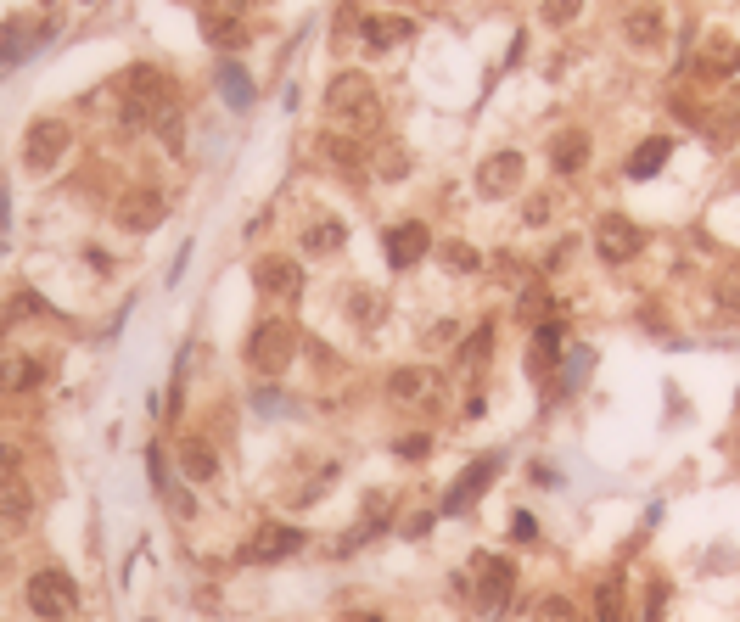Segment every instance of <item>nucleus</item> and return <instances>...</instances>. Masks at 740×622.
I'll return each instance as SVG.
<instances>
[{
  "instance_id": "40",
  "label": "nucleus",
  "mask_w": 740,
  "mask_h": 622,
  "mask_svg": "<svg viewBox=\"0 0 740 622\" xmlns=\"http://www.w3.org/2000/svg\"><path fill=\"white\" fill-rule=\"evenodd\" d=\"M724 113H729V124H740V79L729 85V96H724Z\"/></svg>"
},
{
  "instance_id": "41",
  "label": "nucleus",
  "mask_w": 740,
  "mask_h": 622,
  "mask_svg": "<svg viewBox=\"0 0 740 622\" xmlns=\"http://www.w3.org/2000/svg\"><path fill=\"white\" fill-rule=\"evenodd\" d=\"M544 213H550V202L533 197V202H527V225H544Z\"/></svg>"
},
{
  "instance_id": "42",
  "label": "nucleus",
  "mask_w": 740,
  "mask_h": 622,
  "mask_svg": "<svg viewBox=\"0 0 740 622\" xmlns=\"http://www.w3.org/2000/svg\"><path fill=\"white\" fill-rule=\"evenodd\" d=\"M354 622H382V617H354Z\"/></svg>"
},
{
  "instance_id": "29",
  "label": "nucleus",
  "mask_w": 740,
  "mask_h": 622,
  "mask_svg": "<svg viewBox=\"0 0 740 622\" xmlns=\"http://www.w3.org/2000/svg\"><path fill=\"white\" fill-rule=\"evenodd\" d=\"M219 85H225V101H230V107H247V101H253V85H247L242 68H225V73H219Z\"/></svg>"
},
{
  "instance_id": "22",
  "label": "nucleus",
  "mask_w": 740,
  "mask_h": 622,
  "mask_svg": "<svg viewBox=\"0 0 740 622\" xmlns=\"http://www.w3.org/2000/svg\"><path fill=\"white\" fill-rule=\"evenodd\" d=\"M595 622H623V572H606L595 583Z\"/></svg>"
},
{
  "instance_id": "11",
  "label": "nucleus",
  "mask_w": 740,
  "mask_h": 622,
  "mask_svg": "<svg viewBox=\"0 0 740 622\" xmlns=\"http://www.w3.org/2000/svg\"><path fill=\"white\" fill-rule=\"evenodd\" d=\"M494 477H499V454H483V460H471V466L455 477V488L443 494V510H449V516H460V510H471L477 499H483V488H488Z\"/></svg>"
},
{
  "instance_id": "6",
  "label": "nucleus",
  "mask_w": 740,
  "mask_h": 622,
  "mask_svg": "<svg viewBox=\"0 0 740 622\" xmlns=\"http://www.w3.org/2000/svg\"><path fill=\"white\" fill-rule=\"evenodd\" d=\"M471 594H477L483 617H499L516 594V566L505 561V555H477V583H471Z\"/></svg>"
},
{
  "instance_id": "32",
  "label": "nucleus",
  "mask_w": 740,
  "mask_h": 622,
  "mask_svg": "<svg viewBox=\"0 0 740 622\" xmlns=\"http://www.w3.org/2000/svg\"><path fill=\"white\" fill-rule=\"evenodd\" d=\"M393 454H399V460H427V454H432V438H427V432H404V438L393 443Z\"/></svg>"
},
{
  "instance_id": "4",
  "label": "nucleus",
  "mask_w": 740,
  "mask_h": 622,
  "mask_svg": "<svg viewBox=\"0 0 740 622\" xmlns=\"http://www.w3.org/2000/svg\"><path fill=\"white\" fill-rule=\"evenodd\" d=\"M124 113H129V124L163 118L169 113V79H163L157 68H129L124 73Z\"/></svg>"
},
{
  "instance_id": "25",
  "label": "nucleus",
  "mask_w": 740,
  "mask_h": 622,
  "mask_svg": "<svg viewBox=\"0 0 740 622\" xmlns=\"http://www.w3.org/2000/svg\"><path fill=\"white\" fill-rule=\"evenodd\" d=\"M342 236H348V230H342V219H314V225L303 230V247H309V253H337Z\"/></svg>"
},
{
  "instance_id": "21",
  "label": "nucleus",
  "mask_w": 740,
  "mask_h": 622,
  "mask_svg": "<svg viewBox=\"0 0 740 622\" xmlns=\"http://www.w3.org/2000/svg\"><path fill=\"white\" fill-rule=\"evenodd\" d=\"M180 466L191 482H208L219 471V454L208 449V438H180Z\"/></svg>"
},
{
  "instance_id": "43",
  "label": "nucleus",
  "mask_w": 740,
  "mask_h": 622,
  "mask_svg": "<svg viewBox=\"0 0 740 622\" xmlns=\"http://www.w3.org/2000/svg\"><path fill=\"white\" fill-rule=\"evenodd\" d=\"M0 572H6V550H0Z\"/></svg>"
},
{
  "instance_id": "39",
  "label": "nucleus",
  "mask_w": 740,
  "mask_h": 622,
  "mask_svg": "<svg viewBox=\"0 0 740 622\" xmlns=\"http://www.w3.org/2000/svg\"><path fill=\"white\" fill-rule=\"evenodd\" d=\"M516 538H522V544H533V538H539V522H533V516H527V510H522V516H516Z\"/></svg>"
},
{
  "instance_id": "12",
  "label": "nucleus",
  "mask_w": 740,
  "mask_h": 622,
  "mask_svg": "<svg viewBox=\"0 0 740 622\" xmlns=\"http://www.w3.org/2000/svg\"><path fill=\"white\" fill-rule=\"evenodd\" d=\"M511 191H522V152H494L477 169V197L499 202V197H511Z\"/></svg>"
},
{
  "instance_id": "38",
  "label": "nucleus",
  "mask_w": 740,
  "mask_h": 622,
  "mask_svg": "<svg viewBox=\"0 0 740 622\" xmlns=\"http://www.w3.org/2000/svg\"><path fill=\"white\" fill-rule=\"evenodd\" d=\"M12 471H17V449H12V443H0V488L12 482Z\"/></svg>"
},
{
  "instance_id": "14",
  "label": "nucleus",
  "mask_w": 740,
  "mask_h": 622,
  "mask_svg": "<svg viewBox=\"0 0 740 622\" xmlns=\"http://www.w3.org/2000/svg\"><path fill=\"white\" fill-rule=\"evenodd\" d=\"M40 34H45V17H12L6 34H0V73L29 57L34 45H40Z\"/></svg>"
},
{
  "instance_id": "7",
  "label": "nucleus",
  "mask_w": 740,
  "mask_h": 622,
  "mask_svg": "<svg viewBox=\"0 0 740 622\" xmlns=\"http://www.w3.org/2000/svg\"><path fill=\"white\" fill-rule=\"evenodd\" d=\"M387 398H393V404H421V410H432L443 398V376L432 365H404V370L387 376Z\"/></svg>"
},
{
  "instance_id": "37",
  "label": "nucleus",
  "mask_w": 740,
  "mask_h": 622,
  "mask_svg": "<svg viewBox=\"0 0 740 622\" xmlns=\"http://www.w3.org/2000/svg\"><path fill=\"white\" fill-rule=\"evenodd\" d=\"M427 527H432V510H415L410 522H404V538H427Z\"/></svg>"
},
{
  "instance_id": "26",
  "label": "nucleus",
  "mask_w": 740,
  "mask_h": 622,
  "mask_svg": "<svg viewBox=\"0 0 740 622\" xmlns=\"http://www.w3.org/2000/svg\"><path fill=\"white\" fill-rule=\"evenodd\" d=\"M29 516H34V505H29V494H17L12 482H6V488H0V527H29Z\"/></svg>"
},
{
  "instance_id": "18",
  "label": "nucleus",
  "mask_w": 740,
  "mask_h": 622,
  "mask_svg": "<svg viewBox=\"0 0 740 622\" xmlns=\"http://www.w3.org/2000/svg\"><path fill=\"white\" fill-rule=\"evenodd\" d=\"M673 157V141L668 135H651V141H640L634 152H628V180H651V174H662V163Z\"/></svg>"
},
{
  "instance_id": "27",
  "label": "nucleus",
  "mask_w": 740,
  "mask_h": 622,
  "mask_svg": "<svg viewBox=\"0 0 740 622\" xmlns=\"http://www.w3.org/2000/svg\"><path fill=\"white\" fill-rule=\"evenodd\" d=\"M202 29H208V40H214L219 51H236V45H247V29L236 23V17H214V12H208V17H202Z\"/></svg>"
},
{
  "instance_id": "31",
  "label": "nucleus",
  "mask_w": 740,
  "mask_h": 622,
  "mask_svg": "<svg viewBox=\"0 0 740 622\" xmlns=\"http://www.w3.org/2000/svg\"><path fill=\"white\" fill-rule=\"evenodd\" d=\"M348 303H354V326H376L382 320V297L376 292H348Z\"/></svg>"
},
{
  "instance_id": "8",
  "label": "nucleus",
  "mask_w": 740,
  "mask_h": 622,
  "mask_svg": "<svg viewBox=\"0 0 740 622\" xmlns=\"http://www.w3.org/2000/svg\"><path fill=\"white\" fill-rule=\"evenodd\" d=\"M303 550V533L298 527H286V522H264L253 538L242 544V561L247 566H270V561H286V555H298Z\"/></svg>"
},
{
  "instance_id": "19",
  "label": "nucleus",
  "mask_w": 740,
  "mask_h": 622,
  "mask_svg": "<svg viewBox=\"0 0 740 622\" xmlns=\"http://www.w3.org/2000/svg\"><path fill=\"white\" fill-rule=\"evenodd\" d=\"M623 40L640 45V51H656V45H662V12H656V6H634V12L623 17Z\"/></svg>"
},
{
  "instance_id": "1",
  "label": "nucleus",
  "mask_w": 740,
  "mask_h": 622,
  "mask_svg": "<svg viewBox=\"0 0 740 622\" xmlns=\"http://www.w3.org/2000/svg\"><path fill=\"white\" fill-rule=\"evenodd\" d=\"M326 124H331V135H354V141H370V135H376V124H382V101H376V85H370L365 73H342V79H331Z\"/></svg>"
},
{
  "instance_id": "33",
  "label": "nucleus",
  "mask_w": 740,
  "mask_h": 622,
  "mask_svg": "<svg viewBox=\"0 0 740 622\" xmlns=\"http://www.w3.org/2000/svg\"><path fill=\"white\" fill-rule=\"evenodd\" d=\"M533 622H572V606L561 594H544L539 606H533Z\"/></svg>"
},
{
  "instance_id": "2",
  "label": "nucleus",
  "mask_w": 740,
  "mask_h": 622,
  "mask_svg": "<svg viewBox=\"0 0 740 622\" xmlns=\"http://www.w3.org/2000/svg\"><path fill=\"white\" fill-rule=\"evenodd\" d=\"M292 359H298V326H292V320H281V314H275V320H264V326L247 337V365H253L258 376H281Z\"/></svg>"
},
{
  "instance_id": "35",
  "label": "nucleus",
  "mask_w": 740,
  "mask_h": 622,
  "mask_svg": "<svg viewBox=\"0 0 740 622\" xmlns=\"http://www.w3.org/2000/svg\"><path fill=\"white\" fill-rule=\"evenodd\" d=\"M584 12V0H544V23H572Z\"/></svg>"
},
{
  "instance_id": "10",
  "label": "nucleus",
  "mask_w": 740,
  "mask_h": 622,
  "mask_svg": "<svg viewBox=\"0 0 740 622\" xmlns=\"http://www.w3.org/2000/svg\"><path fill=\"white\" fill-rule=\"evenodd\" d=\"M253 286L264 297H275V303H292V297L303 292V269L292 264V258H281V253H264L253 264Z\"/></svg>"
},
{
  "instance_id": "36",
  "label": "nucleus",
  "mask_w": 740,
  "mask_h": 622,
  "mask_svg": "<svg viewBox=\"0 0 740 622\" xmlns=\"http://www.w3.org/2000/svg\"><path fill=\"white\" fill-rule=\"evenodd\" d=\"M668 611V583H651V600H645V622H662Z\"/></svg>"
},
{
  "instance_id": "16",
  "label": "nucleus",
  "mask_w": 740,
  "mask_h": 622,
  "mask_svg": "<svg viewBox=\"0 0 740 622\" xmlns=\"http://www.w3.org/2000/svg\"><path fill=\"white\" fill-rule=\"evenodd\" d=\"M696 68L707 73V79H729V73H740V40H735V34H712V40L701 45Z\"/></svg>"
},
{
  "instance_id": "44",
  "label": "nucleus",
  "mask_w": 740,
  "mask_h": 622,
  "mask_svg": "<svg viewBox=\"0 0 740 622\" xmlns=\"http://www.w3.org/2000/svg\"><path fill=\"white\" fill-rule=\"evenodd\" d=\"M208 6H214V0H208Z\"/></svg>"
},
{
  "instance_id": "17",
  "label": "nucleus",
  "mask_w": 740,
  "mask_h": 622,
  "mask_svg": "<svg viewBox=\"0 0 740 622\" xmlns=\"http://www.w3.org/2000/svg\"><path fill=\"white\" fill-rule=\"evenodd\" d=\"M584 157H589L584 129H555V141H550V169L555 174H578L584 169Z\"/></svg>"
},
{
  "instance_id": "23",
  "label": "nucleus",
  "mask_w": 740,
  "mask_h": 622,
  "mask_svg": "<svg viewBox=\"0 0 740 622\" xmlns=\"http://www.w3.org/2000/svg\"><path fill=\"white\" fill-rule=\"evenodd\" d=\"M34 382H40V365H34V359H23V354L0 359V387H6V393H29Z\"/></svg>"
},
{
  "instance_id": "13",
  "label": "nucleus",
  "mask_w": 740,
  "mask_h": 622,
  "mask_svg": "<svg viewBox=\"0 0 740 622\" xmlns=\"http://www.w3.org/2000/svg\"><path fill=\"white\" fill-rule=\"evenodd\" d=\"M427 253H432V230L421 219H404V225L387 230V264L393 269H415Z\"/></svg>"
},
{
  "instance_id": "24",
  "label": "nucleus",
  "mask_w": 740,
  "mask_h": 622,
  "mask_svg": "<svg viewBox=\"0 0 740 622\" xmlns=\"http://www.w3.org/2000/svg\"><path fill=\"white\" fill-rule=\"evenodd\" d=\"M438 258H443V269H449V275H477V269H483V253H477L471 241H443Z\"/></svg>"
},
{
  "instance_id": "9",
  "label": "nucleus",
  "mask_w": 740,
  "mask_h": 622,
  "mask_svg": "<svg viewBox=\"0 0 740 622\" xmlns=\"http://www.w3.org/2000/svg\"><path fill=\"white\" fill-rule=\"evenodd\" d=\"M640 247H645L640 225H634V219H623V213H606V219L595 225V253L606 258V264H628Z\"/></svg>"
},
{
  "instance_id": "3",
  "label": "nucleus",
  "mask_w": 740,
  "mask_h": 622,
  "mask_svg": "<svg viewBox=\"0 0 740 622\" xmlns=\"http://www.w3.org/2000/svg\"><path fill=\"white\" fill-rule=\"evenodd\" d=\"M29 611L45 622H68L73 611H79V589H73L68 572H57V566H45V572H34L29 578Z\"/></svg>"
},
{
  "instance_id": "20",
  "label": "nucleus",
  "mask_w": 740,
  "mask_h": 622,
  "mask_svg": "<svg viewBox=\"0 0 740 622\" xmlns=\"http://www.w3.org/2000/svg\"><path fill=\"white\" fill-rule=\"evenodd\" d=\"M359 34H365L370 51H387V45H404V40H410L415 23H410V17H365V23H359Z\"/></svg>"
},
{
  "instance_id": "5",
  "label": "nucleus",
  "mask_w": 740,
  "mask_h": 622,
  "mask_svg": "<svg viewBox=\"0 0 740 622\" xmlns=\"http://www.w3.org/2000/svg\"><path fill=\"white\" fill-rule=\"evenodd\" d=\"M68 124L62 118H34L29 129H23V169L29 174H51L57 169V157L68 152Z\"/></svg>"
},
{
  "instance_id": "30",
  "label": "nucleus",
  "mask_w": 740,
  "mask_h": 622,
  "mask_svg": "<svg viewBox=\"0 0 740 622\" xmlns=\"http://www.w3.org/2000/svg\"><path fill=\"white\" fill-rule=\"evenodd\" d=\"M488 342H494V331H471V342H466V348H460V365H466V370H483L488 365Z\"/></svg>"
},
{
  "instance_id": "15",
  "label": "nucleus",
  "mask_w": 740,
  "mask_h": 622,
  "mask_svg": "<svg viewBox=\"0 0 740 622\" xmlns=\"http://www.w3.org/2000/svg\"><path fill=\"white\" fill-rule=\"evenodd\" d=\"M118 225H124V230H157V225H163V197L146 191V185H135V191L118 202Z\"/></svg>"
},
{
  "instance_id": "28",
  "label": "nucleus",
  "mask_w": 740,
  "mask_h": 622,
  "mask_svg": "<svg viewBox=\"0 0 740 622\" xmlns=\"http://www.w3.org/2000/svg\"><path fill=\"white\" fill-rule=\"evenodd\" d=\"M555 359H561V326H539L533 331V370H544V365H555Z\"/></svg>"
},
{
  "instance_id": "34",
  "label": "nucleus",
  "mask_w": 740,
  "mask_h": 622,
  "mask_svg": "<svg viewBox=\"0 0 740 622\" xmlns=\"http://www.w3.org/2000/svg\"><path fill=\"white\" fill-rule=\"evenodd\" d=\"M718 303L740 314V264H729L724 275H718Z\"/></svg>"
}]
</instances>
